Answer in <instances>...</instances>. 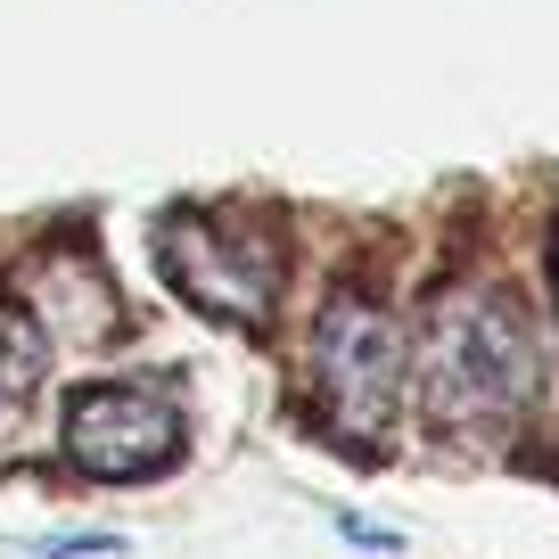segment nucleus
I'll use <instances>...</instances> for the list:
<instances>
[{
    "label": "nucleus",
    "mask_w": 559,
    "mask_h": 559,
    "mask_svg": "<svg viewBox=\"0 0 559 559\" xmlns=\"http://www.w3.org/2000/svg\"><path fill=\"white\" fill-rule=\"evenodd\" d=\"M419 403L444 437H502L519 412H535V337L526 313L493 280H461L428 305V330L412 346Z\"/></svg>",
    "instance_id": "obj_1"
},
{
    "label": "nucleus",
    "mask_w": 559,
    "mask_h": 559,
    "mask_svg": "<svg viewBox=\"0 0 559 559\" xmlns=\"http://www.w3.org/2000/svg\"><path fill=\"white\" fill-rule=\"evenodd\" d=\"M313 395H321V428L354 453L395 428V403H403V379H412V346H403L395 313L362 288H337L330 305L313 313Z\"/></svg>",
    "instance_id": "obj_2"
},
{
    "label": "nucleus",
    "mask_w": 559,
    "mask_h": 559,
    "mask_svg": "<svg viewBox=\"0 0 559 559\" xmlns=\"http://www.w3.org/2000/svg\"><path fill=\"white\" fill-rule=\"evenodd\" d=\"M157 263L174 297H190L206 321H230V330H263L280 305V280H288L280 230L247 223V214H165Z\"/></svg>",
    "instance_id": "obj_3"
},
{
    "label": "nucleus",
    "mask_w": 559,
    "mask_h": 559,
    "mask_svg": "<svg viewBox=\"0 0 559 559\" xmlns=\"http://www.w3.org/2000/svg\"><path fill=\"white\" fill-rule=\"evenodd\" d=\"M58 453L91 486H148V477H165L181 461V403L140 379H91L67 395Z\"/></svg>",
    "instance_id": "obj_4"
},
{
    "label": "nucleus",
    "mask_w": 559,
    "mask_h": 559,
    "mask_svg": "<svg viewBox=\"0 0 559 559\" xmlns=\"http://www.w3.org/2000/svg\"><path fill=\"white\" fill-rule=\"evenodd\" d=\"M107 551H123L116 535H67V543H41V551H25V559H107Z\"/></svg>",
    "instance_id": "obj_5"
},
{
    "label": "nucleus",
    "mask_w": 559,
    "mask_h": 559,
    "mask_svg": "<svg viewBox=\"0 0 559 559\" xmlns=\"http://www.w3.org/2000/svg\"><path fill=\"white\" fill-rule=\"evenodd\" d=\"M337 526L354 535V551H379V559H395V551H403V543L386 535V526H362V519H346V510H337Z\"/></svg>",
    "instance_id": "obj_6"
},
{
    "label": "nucleus",
    "mask_w": 559,
    "mask_h": 559,
    "mask_svg": "<svg viewBox=\"0 0 559 559\" xmlns=\"http://www.w3.org/2000/svg\"><path fill=\"white\" fill-rule=\"evenodd\" d=\"M551 305H559V239H551Z\"/></svg>",
    "instance_id": "obj_7"
}]
</instances>
